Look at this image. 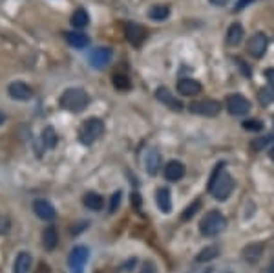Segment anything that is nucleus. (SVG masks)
Here are the masks:
<instances>
[{
    "label": "nucleus",
    "mask_w": 274,
    "mask_h": 273,
    "mask_svg": "<svg viewBox=\"0 0 274 273\" xmlns=\"http://www.w3.org/2000/svg\"><path fill=\"white\" fill-rule=\"evenodd\" d=\"M223 167H225L223 163L216 165L212 176H210V180H209V193L212 194L216 200H219V202H225L232 194V191H234V180L231 178L229 172L223 171Z\"/></svg>",
    "instance_id": "nucleus-1"
},
{
    "label": "nucleus",
    "mask_w": 274,
    "mask_h": 273,
    "mask_svg": "<svg viewBox=\"0 0 274 273\" xmlns=\"http://www.w3.org/2000/svg\"><path fill=\"white\" fill-rule=\"evenodd\" d=\"M88 101H90V97L83 88H68L62 92L59 105L68 112H83L88 106Z\"/></svg>",
    "instance_id": "nucleus-2"
},
{
    "label": "nucleus",
    "mask_w": 274,
    "mask_h": 273,
    "mask_svg": "<svg viewBox=\"0 0 274 273\" xmlns=\"http://www.w3.org/2000/svg\"><path fill=\"white\" fill-rule=\"evenodd\" d=\"M225 228H227V218H225V215L219 211H209L200 222L201 235L209 238L218 237L219 233L225 231Z\"/></svg>",
    "instance_id": "nucleus-3"
},
{
    "label": "nucleus",
    "mask_w": 274,
    "mask_h": 273,
    "mask_svg": "<svg viewBox=\"0 0 274 273\" xmlns=\"http://www.w3.org/2000/svg\"><path fill=\"white\" fill-rule=\"evenodd\" d=\"M103 132H105L103 119L90 118L81 125V128H79V141H81L83 145H91V143H95V141L103 136Z\"/></svg>",
    "instance_id": "nucleus-4"
},
{
    "label": "nucleus",
    "mask_w": 274,
    "mask_h": 273,
    "mask_svg": "<svg viewBox=\"0 0 274 273\" xmlns=\"http://www.w3.org/2000/svg\"><path fill=\"white\" fill-rule=\"evenodd\" d=\"M188 110L192 114L205 116V118H216L221 112V103L216 101V99H200V101L190 103Z\"/></svg>",
    "instance_id": "nucleus-5"
},
{
    "label": "nucleus",
    "mask_w": 274,
    "mask_h": 273,
    "mask_svg": "<svg viewBox=\"0 0 274 273\" xmlns=\"http://www.w3.org/2000/svg\"><path fill=\"white\" fill-rule=\"evenodd\" d=\"M88 257H90V251L84 246H77L71 249L70 257H68V266H70L71 273H83L84 266L88 262Z\"/></svg>",
    "instance_id": "nucleus-6"
},
{
    "label": "nucleus",
    "mask_w": 274,
    "mask_h": 273,
    "mask_svg": "<svg viewBox=\"0 0 274 273\" xmlns=\"http://www.w3.org/2000/svg\"><path fill=\"white\" fill-rule=\"evenodd\" d=\"M227 110L232 116H247L251 112V103L241 94H232L227 97Z\"/></svg>",
    "instance_id": "nucleus-7"
},
{
    "label": "nucleus",
    "mask_w": 274,
    "mask_h": 273,
    "mask_svg": "<svg viewBox=\"0 0 274 273\" xmlns=\"http://www.w3.org/2000/svg\"><path fill=\"white\" fill-rule=\"evenodd\" d=\"M267 46H269V39H267L265 33H256V35H253L248 39L247 52H248V55H253L254 59H260L265 55Z\"/></svg>",
    "instance_id": "nucleus-8"
},
{
    "label": "nucleus",
    "mask_w": 274,
    "mask_h": 273,
    "mask_svg": "<svg viewBox=\"0 0 274 273\" xmlns=\"http://www.w3.org/2000/svg\"><path fill=\"white\" fill-rule=\"evenodd\" d=\"M112 50L106 48V46H99V48L91 50L90 55H88V61H90V64L93 68H97V70H101V68H105L110 64V61H112Z\"/></svg>",
    "instance_id": "nucleus-9"
},
{
    "label": "nucleus",
    "mask_w": 274,
    "mask_h": 273,
    "mask_svg": "<svg viewBox=\"0 0 274 273\" xmlns=\"http://www.w3.org/2000/svg\"><path fill=\"white\" fill-rule=\"evenodd\" d=\"M8 94L11 99H17V101H30L33 99V88L30 84H26L24 81H15L8 86Z\"/></svg>",
    "instance_id": "nucleus-10"
},
{
    "label": "nucleus",
    "mask_w": 274,
    "mask_h": 273,
    "mask_svg": "<svg viewBox=\"0 0 274 273\" xmlns=\"http://www.w3.org/2000/svg\"><path fill=\"white\" fill-rule=\"evenodd\" d=\"M124 35H127L128 42H130L132 46L139 48V46L144 42V39H146V30H144L141 24L130 22V24H127V28H124Z\"/></svg>",
    "instance_id": "nucleus-11"
},
{
    "label": "nucleus",
    "mask_w": 274,
    "mask_h": 273,
    "mask_svg": "<svg viewBox=\"0 0 274 273\" xmlns=\"http://www.w3.org/2000/svg\"><path fill=\"white\" fill-rule=\"evenodd\" d=\"M33 213L39 216L40 220H46V222L55 220V215H57L55 207H53L48 200H42V198H39V200L33 202Z\"/></svg>",
    "instance_id": "nucleus-12"
},
{
    "label": "nucleus",
    "mask_w": 274,
    "mask_h": 273,
    "mask_svg": "<svg viewBox=\"0 0 274 273\" xmlns=\"http://www.w3.org/2000/svg\"><path fill=\"white\" fill-rule=\"evenodd\" d=\"M156 97H157V101H161L163 105H166L170 108V110H176L179 112L183 108V103L179 101V99H176L174 96H172V92H170L166 86H161V88H157L156 90Z\"/></svg>",
    "instance_id": "nucleus-13"
},
{
    "label": "nucleus",
    "mask_w": 274,
    "mask_h": 273,
    "mask_svg": "<svg viewBox=\"0 0 274 273\" xmlns=\"http://www.w3.org/2000/svg\"><path fill=\"white\" fill-rule=\"evenodd\" d=\"M263 244L261 242H253L248 244V246H245L243 249H241V259L245 260V262H248V264H256L258 260L261 259V255H263Z\"/></svg>",
    "instance_id": "nucleus-14"
},
{
    "label": "nucleus",
    "mask_w": 274,
    "mask_h": 273,
    "mask_svg": "<svg viewBox=\"0 0 274 273\" xmlns=\"http://www.w3.org/2000/svg\"><path fill=\"white\" fill-rule=\"evenodd\" d=\"M144 167H146L150 176H156L159 169H161V154L157 149H148L144 156Z\"/></svg>",
    "instance_id": "nucleus-15"
},
{
    "label": "nucleus",
    "mask_w": 274,
    "mask_h": 273,
    "mask_svg": "<svg viewBox=\"0 0 274 273\" xmlns=\"http://www.w3.org/2000/svg\"><path fill=\"white\" fill-rule=\"evenodd\" d=\"M163 174H165V178L168 181H179L185 176V165L181 162H178V160H172V162L166 163Z\"/></svg>",
    "instance_id": "nucleus-16"
},
{
    "label": "nucleus",
    "mask_w": 274,
    "mask_h": 273,
    "mask_svg": "<svg viewBox=\"0 0 274 273\" xmlns=\"http://www.w3.org/2000/svg\"><path fill=\"white\" fill-rule=\"evenodd\" d=\"M178 92L185 97L197 96L201 92V83L196 79H181L178 83Z\"/></svg>",
    "instance_id": "nucleus-17"
},
{
    "label": "nucleus",
    "mask_w": 274,
    "mask_h": 273,
    "mask_svg": "<svg viewBox=\"0 0 274 273\" xmlns=\"http://www.w3.org/2000/svg\"><path fill=\"white\" fill-rule=\"evenodd\" d=\"M66 37V42L70 46H73V48H86L88 44H90V37L84 35V33H81V31H66L64 33Z\"/></svg>",
    "instance_id": "nucleus-18"
},
{
    "label": "nucleus",
    "mask_w": 274,
    "mask_h": 273,
    "mask_svg": "<svg viewBox=\"0 0 274 273\" xmlns=\"http://www.w3.org/2000/svg\"><path fill=\"white\" fill-rule=\"evenodd\" d=\"M243 37H245L243 26H241L239 22H234L231 28H229V31H227V44L239 46L241 44V40H243Z\"/></svg>",
    "instance_id": "nucleus-19"
},
{
    "label": "nucleus",
    "mask_w": 274,
    "mask_h": 273,
    "mask_svg": "<svg viewBox=\"0 0 274 273\" xmlns=\"http://www.w3.org/2000/svg\"><path fill=\"white\" fill-rule=\"evenodd\" d=\"M156 200H157V207H159L163 213H168L170 209H172V196H170V191L166 189V187L157 189Z\"/></svg>",
    "instance_id": "nucleus-20"
},
{
    "label": "nucleus",
    "mask_w": 274,
    "mask_h": 273,
    "mask_svg": "<svg viewBox=\"0 0 274 273\" xmlns=\"http://www.w3.org/2000/svg\"><path fill=\"white\" fill-rule=\"evenodd\" d=\"M70 22L73 28H77V30H83V28H86L88 24H90V15L86 13V9L79 8L73 11V15H71Z\"/></svg>",
    "instance_id": "nucleus-21"
},
{
    "label": "nucleus",
    "mask_w": 274,
    "mask_h": 273,
    "mask_svg": "<svg viewBox=\"0 0 274 273\" xmlns=\"http://www.w3.org/2000/svg\"><path fill=\"white\" fill-rule=\"evenodd\" d=\"M59 244V233L55 228H46L42 233V246L48 251H53Z\"/></svg>",
    "instance_id": "nucleus-22"
},
{
    "label": "nucleus",
    "mask_w": 274,
    "mask_h": 273,
    "mask_svg": "<svg viewBox=\"0 0 274 273\" xmlns=\"http://www.w3.org/2000/svg\"><path fill=\"white\" fill-rule=\"evenodd\" d=\"M31 269V255L26 251H20L15 259V273H30Z\"/></svg>",
    "instance_id": "nucleus-23"
},
{
    "label": "nucleus",
    "mask_w": 274,
    "mask_h": 273,
    "mask_svg": "<svg viewBox=\"0 0 274 273\" xmlns=\"http://www.w3.org/2000/svg\"><path fill=\"white\" fill-rule=\"evenodd\" d=\"M219 253H221L219 246H216V244H210V246H207L205 249H201L200 253H197L196 260H197V262H210V260L218 259Z\"/></svg>",
    "instance_id": "nucleus-24"
},
{
    "label": "nucleus",
    "mask_w": 274,
    "mask_h": 273,
    "mask_svg": "<svg viewBox=\"0 0 274 273\" xmlns=\"http://www.w3.org/2000/svg\"><path fill=\"white\" fill-rule=\"evenodd\" d=\"M83 203L91 211H101L103 209V196L97 193H86L83 198Z\"/></svg>",
    "instance_id": "nucleus-25"
},
{
    "label": "nucleus",
    "mask_w": 274,
    "mask_h": 273,
    "mask_svg": "<svg viewBox=\"0 0 274 273\" xmlns=\"http://www.w3.org/2000/svg\"><path fill=\"white\" fill-rule=\"evenodd\" d=\"M42 145L46 147V149H55L57 141H59V136H57L55 128L53 127H44L42 130Z\"/></svg>",
    "instance_id": "nucleus-26"
},
{
    "label": "nucleus",
    "mask_w": 274,
    "mask_h": 273,
    "mask_svg": "<svg viewBox=\"0 0 274 273\" xmlns=\"http://www.w3.org/2000/svg\"><path fill=\"white\" fill-rule=\"evenodd\" d=\"M258 101L263 106H269L274 103V84H267L265 88H261L258 94Z\"/></svg>",
    "instance_id": "nucleus-27"
},
{
    "label": "nucleus",
    "mask_w": 274,
    "mask_h": 273,
    "mask_svg": "<svg viewBox=\"0 0 274 273\" xmlns=\"http://www.w3.org/2000/svg\"><path fill=\"white\" fill-rule=\"evenodd\" d=\"M168 15H170L168 6H154V8L148 11V17L152 18V20H165Z\"/></svg>",
    "instance_id": "nucleus-28"
},
{
    "label": "nucleus",
    "mask_w": 274,
    "mask_h": 273,
    "mask_svg": "<svg viewBox=\"0 0 274 273\" xmlns=\"http://www.w3.org/2000/svg\"><path fill=\"white\" fill-rule=\"evenodd\" d=\"M113 86H115L117 90H128L132 86V83L127 75L117 74V75H113Z\"/></svg>",
    "instance_id": "nucleus-29"
},
{
    "label": "nucleus",
    "mask_w": 274,
    "mask_h": 273,
    "mask_svg": "<svg viewBox=\"0 0 274 273\" xmlns=\"http://www.w3.org/2000/svg\"><path fill=\"white\" fill-rule=\"evenodd\" d=\"M201 209V200H194L192 202V206H188L185 211H183V215H181V220H190L192 216L196 215L197 211Z\"/></svg>",
    "instance_id": "nucleus-30"
},
{
    "label": "nucleus",
    "mask_w": 274,
    "mask_h": 273,
    "mask_svg": "<svg viewBox=\"0 0 274 273\" xmlns=\"http://www.w3.org/2000/svg\"><path fill=\"white\" fill-rule=\"evenodd\" d=\"M272 140H274V134H270V136H265V138H260V140H254V141H253V149H254V150L263 149V147L269 145V143H270Z\"/></svg>",
    "instance_id": "nucleus-31"
},
{
    "label": "nucleus",
    "mask_w": 274,
    "mask_h": 273,
    "mask_svg": "<svg viewBox=\"0 0 274 273\" xmlns=\"http://www.w3.org/2000/svg\"><path fill=\"white\" fill-rule=\"evenodd\" d=\"M243 128L245 130H253V132H256V130H261V128H263V123H261L260 119H248V121L243 123Z\"/></svg>",
    "instance_id": "nucleus-32"
},
{
    "label": "nucleus",
    "mask_w": 274,
    "mask_h": 273,
    "mask_svg": "<svg viewBox=\"0 0 274 273\" xmlns=\"http://www.w3.org/2000/svg\"><path fill=\"white\" fill-rule=\"evenodd\" d=\"M121 196H122L121 191L112 194V200H110V213H115L119 209V206H121Z\"/></svg>",
    "instance_id": "nucleus-33"
},
{
    "label": "nucleus",
    "mask_w": 274,
    "mask_h": 273,
    "mask_svg": "<svg viewBox=\"0 0 274 273\" xmlns=\"http://www.w3.org/2000/svg\"><path fill=\"white\" fill-rule=\"evenodd\" d=\"M11 228V222H9L8 215H2L0 213V235H6Z\"/></svg>",
    "instance_id": "nucleus-34"
},
{
    "label": "nucleus",
    "mask_w": 274,
    "mask_h": 273,
    "mask_svg": "<svg viewBox=\"0 0 274 273\" xmlns=\"http://www.w3.org/2000/svg\"><path fill=\"white\" fill-rule=\"evenodd\" d=\"M141 273H157V268H156V264L154 262H144L143 264V269H141Z\"/></svg>",
    "instance_id": "nucleus-35"
},
{
    "label": "nucleus",
    "mask_w": 274,
    "mask_h": 273,
    "mask_svg": "<svg viewBox=\"0 0 274 273\" xmlns=\"http://www.w3.org/2000/svg\"><path fill=\"white\" fill-rule=\"evenodd\" d=\"M254 0H238V4H236V8H234V11H241V9L245 8V6H248V4H253Z\"/></svg>",
    "instance_id": "nucleus-36"
},
{
    "label": "nucleus",
    "mask_w": 274,
    "mask_h": 273,
    "mask_svg": "<svg viewBox=\"0 0 274 273\" xmlns=\"http://www.w3.org/2000/svg\"><path fill=\"white\" fill-rule=\"evenodd\" d=\"M236 62H238L239 66H241V74H243V75H251V66H247V64H245L241 59H236Z\"/></svg>",
    "instance_id": "nucleus-37"
},
{
    "label": "nucleus",
    "mask_w": 274,
    "mask_h": 273,
    "mask_svg": "<svg viewBox=\"0 0 274 273\" xmlns=\"http://www.w3.org/2000/svg\"><path fill=\"white\" fill-rule=\"evenodd\" d=\"M265 77H267V81H269L270 84H274V68H269V70H265Z\"/></svg>",
    "instance_id": "nucleus-38"
},
{
    "label": "nucleus",
    "mask_w": 274,
    "mask_h": 273,
    "mask_svg": "<svg viewBox=\"0 0 274 273\" xmlns=\"http://www.w3.org/2000/svg\"><path fill=\"white\" fill-rule=\"evenodd\" d=\"M4 121H6V114H4L2 110H0V125L4 123Z\"/></svg>",
    "instance_id": "nucleus-39"
},
{
    "label": "nucleus",
    "mask_w": 274,
    "mask_h": 273,
    "mask_svg": "<svg viewBox=\"0 0 274 273\" xmlns=\"http://www.w3.org/2000/svg\"><path fill=\"white\" fill-rule=\"evenodd\" d=\"M212 2H214V4H219V6H223V4H225V2H227V0H212Z\"/></svg>",
    "instance_id": "nucleus-40"
},
{
    "label": "nucleus",
    "mask_w": 274,
    "mask_h": 273,
    "mask_svg": "<svg viewBox=\"0 0 274 273\" xmlns=\"http://www.w3.org/2000/svg\"><path fill=\"white\" fill-rule=\"evenodd\" d=\"M269 273H274V259H272V262H270V266H269Z\"/></svg>",
    "instance_id": "nucleus-41"
}]
</instances>
